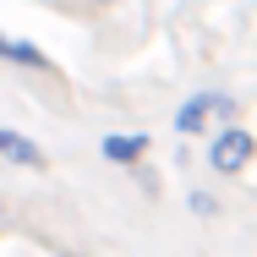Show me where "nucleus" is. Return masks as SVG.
<instances>
[{
  "mask_svg": "<svg viewBox=\"0 0 257 257\" xmlns=\"http://www.w3.org/2000/svg\"><path fill=\"white\" fill-rule=\"evenodd\" d=\"M252 159H257V137L241 120H224V126L208 132V170L213 175H241Z\"/></svg>",
  "mask_w": 257,
  "mask_h": 257,
  "instance_id": "1",
  "label": "nucleus"
},
{
  "mask_svg": "<svg viewBox=\"0 0 257 257\" xmlns=\"http://www.w3.org/2000/svg\"><path fill=\"white\" fill-rule=\"evenodd\" d=\"M224 120H235V99L230 93H213V88H203V93H192V99H181V109H175V132L181 137H203V132H213V126H224Z\"/></svg>",
  "mask_w": 257,
  "mask_h": 257,
  "instance_id": "2",
  "label": "nucleus"
},
{
  "mask_svg": "<svg viewBox=\"0 0 257 257\" xmlns=\"http://www.w3.org/2000/svg\"><path fill=\"white\" fill-rule=\"evenodd\" d=\"M0 164H17V170H44V164H50V154H44L28 132L0 126Z\"/></svg>",
  "mask_w": 257,
  "mask_h": 257,
  "instance_id": "3",
  "label": "nucleus"
},
{
  "mask_svg": "<svg viewBox=\"0 0 257 257\" xmlns=\"http://www.w3.org/2000/svg\"><path fill=\"white\" fill-rule=\"evenodd\" d=\"M148 148H154V137H148V132H109V137L99 143V154L109 159V164H143Z\"/></svg>",
  "mask_w": 257,
  "mask_h": 257,
  "instance_id": "4",
  "label": "nucleus"
},
{
  "mask_svg": "<svg viewBox=\"0 0 257 257\" xmlns=\"http://www.w3.org/2000/svg\"><path fill=\"white\" fill-rule=\"evenodd\" d=\"M0 60H6V66H22V71H50V55L39 50L33 39H17V33H6V28H0Z\"/></svg>",
  "mask_w": 257,
  "mask_h": 257,
  "instance_id": "5",
  "label": "nucleus"
},
{
  "mask_svg": "<svg viewBox=\"0 0 257 257\" xmlns=\"http://www.w3.org/2000/svg\"><path fill=\"white\" fill-rule=\"evenodd\" d=\"M186 203H192V213H197V219H208V213H219V203H213V197H208V192H192V197H186Z\"/></svg>",
  "mask_w": 257,
  "mask_h": 257,
  "instance_id": "6",
  "label": "nucleus"
},
{
  "mask_svg": "<svg viewBox=\"0 0 257 257\" xmlns=\"http://www.w3.org/2000/svg\"><path fill=\"white\" fill-rule=\"evenodd\" d=\"M0 224H6V208H0Z\"/></svg>",
  "mask_w": 257,
  "mask_h": 257,
  "instance_id": "7",
  "label": "nucleus"
}]
</instances>
